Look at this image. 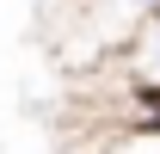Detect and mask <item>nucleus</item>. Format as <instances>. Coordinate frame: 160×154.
<instances>
[{
  "label": "nucleus",
  "mask_w": 160,
  "mask_h": 154,
  "mask_svg": "<svg viewBox=\"0 0 160 154\" xmlns=\"http://www.w3.org/2000/svg\"><path fill=\"white\" fill-rule=\"evenodd\" d=\"M111 68H123L129 86H160V13L142 25L129 43H123L117 56H111Z\"/></svg>",
  "instance_id": "1"
}]
</instances>
